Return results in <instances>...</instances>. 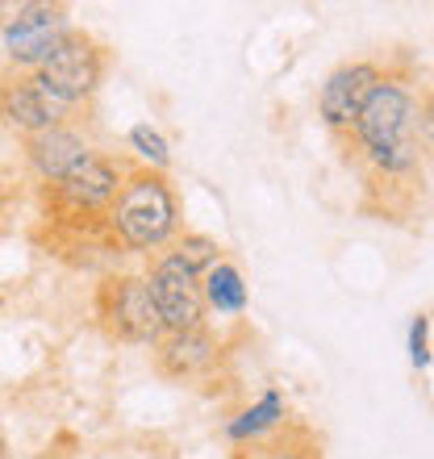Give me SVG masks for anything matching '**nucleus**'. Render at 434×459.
I'll use <instances>...</instances> for the list:
<instances>
[{
	"label": "nucleus",
	"mask_w": 434,
	"mask_h": 459,
	"mask_svg": "<svg viewBox=\"0 0 434 459\" xmlns=\"http://www.w3.org/2000/svg\"><path fill=\"white\" fill-rule=\"evenodd\" d=\"M67 121H72V113L63 109L34 75L9 72L0 80V130L17 134L25 143V138H34L42 130H55V126H67Z\"/></svg>",
	"instance_id": "9"
},
{
	"label": "nucleus",
	"mask_w": 434,
	"mask_h": 459,
	"mask_svg": "<svg viewBox=\"0 0 434 459\" xmlns=\"http://www.w3.org/2000/svg\"><path fill=\"white\" fill-rule=\"evenodd\" d=\"M201 301H205V314L213 317H242L247 305H251V289H247V276L234 259H221L201 276Z\"/></svg>",
	"instance_id": "13"
},
{
	"label": "nucleus",
	"mask_w": 434,
	"mask_h": 459,
	"mask_svg": "<svg viewBox=\"0 0 434 459\" xmlns=\"http://www.w3.org/2000/svg\"><path fill=\"white\" fill-rule=\"evenodd\" d=\"M72 13L63 4H17L0 22V50L13 72H38L59 50V42L72 34Z\"/></svg>",
	"instance_id": "5"
},
{
	"label": "nucleus",
	"mask_w": 434,
	"mask_h": 459,
	"mask_svg": "<svg viewBox=\"0 0 434 459\" xmlns=\"http://www.w3.org/2000/svg\"><path fill=\"white\" fill-rule=\"evenodd\" d=\"M121 180H126V163L105 155V151H92L59 184H47L50 209L59 218H84V221H100L105 226V213L117 201Z\"/></svg>",
	"instance_id": "6"
},
{
	"label": "nucleus",
	"mask_w": 434,
	"mask_h": 459,
	"mask_svg": "<svg viewBox=\"0 0 434 459\" xmlns=\"http://www.w3.org/2000/svg\"><path fill=\"white\" fill-rule=\"evenodd\" d=\"M126 146L134 151V168H146V171H159L168 176L171 171V138L159 130L155 121H134L130 134H126Z\"/></svg>",
	"instance_id": "15"
},
{
	"label": "nucleus",
	"mask_w": 434,
	"mask_h": 459,
	"mask_svg": "<svg viewBox=\"0 0 434 459\" xmlns=\"http://www.w3.org/2000/svg\"><path fill=\"white\" fill-rule=\"evenodd\" d=\"M413 134H418L422 159H434V88H418V126H413Z\"/></svg>",
	"instance_id": "18"
},
{
	"label": "nucleus",
	"mask_w": 434,
	"mask_h": 459,
	"mask_svg": "<svg viewBox=\"0 0 434 459\" xmlns=\"http://www.w3.org/2000/svg\"><path fill=\"white\" fill-rule=\"evenodd\" d=\"M393 72V63L385 59H347L338 63L334 72L322 80L317 88V117L334 138H347V130L355 126L360 109L368 105V97L376 92V84Z\"/></svg>",
	"instance_id": "8"
},
{
	"label": "nucleus",
	"mask_w": 434,
	"mask_h": 459,
	"mask_svg": "<svg viewBox=\"0 0 434 459\" xmlns=\"http://www.w3.org/2000/svg\"><path fill=\"white\" fill-rule=\"evenodd\" d=\"M105 230L113 247L130 255H146L155 259L159 251H168L180 238V196L171 188L168 176L146 168H126L117 201L105 213Z\"/></svg>",
	"instance_id": "2"
},
{
	"label": "nucleus",
	"mask_w": 434,
	"mask_h": 459,
	"mask_svg": "<svg viewBox=\"0 0 434 459\" xmlns=\"http://www.w3.org/2000/svg\"><path fill=\"white\" fill-rule=\"evenodd\" d=\"M25 151V163H30V171H34L42 184H59L67 171L75 168V163H84L97 146L84 138V130L80 126H55V130H42L34 134V138H25L22 143Z\"/></svg>",
	"instance_id": "11"
},
{
	"label": "nucleus",
	"mask_w": 434,
	"mask_h": 459,
	"mask_svg": "<svg viewBox=\"0 0 434 459\" xmlns=\"http://www.w3.org/2000/svg\"><path fill=\"white\" fill-rule=\"evenodd\" d=\"M405 351H410V363L418 368V372H426L434 359V347H430V314H413L410 322V342H405Z\"/></svg>",
	"instance_id": "17"
},
{
	"label": "nucleus",
	"mask_w": 434,
	"mask_h": 459,
	"mask_svg": "<svg viewBox=\"0 0 434 459\" xmlns=\"http://www.w3.org/2000/svg\"><path fill=\"white\" fill-rule=\"evenodd\" d=\"M418 88L410 72H393L376 84L368 105L360 109L355 126L343 143L351 146V159L360 163L376 184H410L422 171V151H418Z\"/></svg>",
	"instance_id": "1"
},
{
	"label": "nucleus",
	"mask_w": 434,
	"mask_h": 459,
	"mask_svg": "<svg viewBox=\"0 0 434 459\" xmlns=\"http://www.w3.org/2000/svg\"><path fill=\"white\" fill-rule=\"evenodd\" d=\"M146 292L155 301V314L163 322V334H180V330L205 326V301H201V276H193L176 255L159 251L143 272Z\"/></svg>",
	"instance_id": "7"
},
{
	"label": "nucleus",
	"mask_w": 434,
	"mask_h": 459,
	"mask_svg": "<svg viewBox=\"0 0 434 459\" xmlns=\"http://www.w3.org/2000/svg\"><path fill=\"white\" fill-rule=\"evenodd\" d=\"M230 459H326V455H322V438L305 422L292 418L280 435L264 438V443H255V447H239Z\"/></svg>",
	"instance_id": "14"
},
{
	"label": "nucleus",
	"mask_w": 434,
	"mask_h": 459,
	"mask_svg": "<svg viewBox=\"0 0 434 459\" xmlns=\"http://www.w3.org/2000/svg\"><path fill=\"white\" fill-rule=\"evenodd\" d=\"M38 84L47 88L50 97L59 100L67 113L84 109L88 100L100 92L108 75V47L97 42L88 30H72V34L59 42V50L50 55L38 72H30Z\"/></svg>",
	"instance_id": "4"
},
{
	"label": "nucleus",
	"mask_w": 434,
	"mask_h": 459,
	"mask_svg": "<svg viewBox=\"0 0 434 459\" xmlns=\"http://www.w3.org/2000/svg\"><path fill=\"white\" fill-rule=\"evenodd\" d=\"M92 314L113 342L126 347H155L163 339V322L146 292L143 272H113L92 292Z\"/></svg>",
	"instance_id": "3"
},
{
	"label": "nucleus",
	"mask_w": 434,
	"mask_h": 459,
	"mask_svg": "<svg viewBox=\"0 0 434 459\" xmlns=\"http://www.w3.org/2000/svg\"><path fill=\"white\" fill-rule=\"evenodd\" d=\"M292 422V405L289 397L280 393V388H264L255 401H247L242 410H234L221 426V435L234 451L239 447H255V443H264V438L280 435L284 426Z\"/></svg>",
	"instance_id": "12"
},
{
	"label": "nucleus",
	"mask_w": 434,
	"mask_h": 459,
	"mask_svg": "<svg viewBox=\"0 0 434 459\" xmlns=\"http://www.w3.org/2000/svg\"><path fill=\"white\" fill-rule=\"evenodd\" d=\"M168 255H176L193 276H205L213 264L226 259V247L213 238V234H201V230H180V238L168 247Z\"/></svg>",
	"instance_id": "16"
},
{
	"label": "nucleus",
	"mask_w": 434,
	"mask_h": 459,
	"mask_svg": "<svg viewBox=\"0 0 434 459\" xmlns=\"http://www.w3.org/2000/svg\"><path fill=\"white\" fill-rule=\"evenodd\" d=\"M221 355H226V342L217 339L209 326L180 330V334H163V339L151 347L155 372L163 376V380H176V385L205 380L217 363H221Z\"/></svg>",
	"instance_id": "10"
},
{
	"label": "nucleus",
	"mask_w": 434,
	"mask_h": 459,
	"mask_svg": "<svg viewBox=\"0 0 434 459\" xmlns=\"http://www.w3.org/2000/svg\"><path fill=\"white\" fill-rule=\"evenodd\" d=\"M0 459H9V438H4V426H0Z\"/></svg>",
	"instance_id": "19"
}]
</instances>
